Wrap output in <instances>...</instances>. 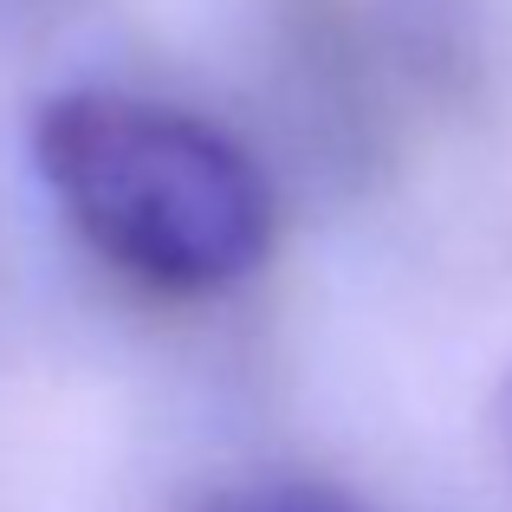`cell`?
Wrapping results in <instances>:
<instances>
[{
	"mask_svg": "<svg viewBox=\"0 0 512 512\" xmlns=\"http://www.w3.org/2000/svg\"><path fill=\"white\" fill-rule=\"evenodd\" d=\"M500 435H506V448H512V376H506V396H500Z\"/></svg>",
	"mask_w": 512,
	"mask_h": 512,
	"instance_id": "obj_3",
	"label": "cell"
},
{
	"mask_svg": "<svg viewBox=\"0 0 512 512\" xmlns=\"http://www.w3.org/2000/svg\"><path fill=\"white\" fill-rule=\"evenodd\" d=\"M33 163L72 234L156 299H214L273 247V195L247 150L175 104L59 91L33 117Z\"/></svg>",
	"mask_w": 512,
	"mask_h": 512,
	"instance_id": "obj_1",
	"label": "cell"
},
{
	"mask_svg": "<svg viewBox=\"0 0 512 512\" xmlns=\"http://www.w3.org/2000/svg\"><path fill=\"white\" fill-rule=\"evenodd\" d=\"M208 512H363L350 493L325 487V480H247V487H227L221 500H208Z\"/></svg>",
	"mask_w": 512,
	"mask_h": 512,
	"instance_id": "obj_2",
	"label": "cell"
}]
</instances>
